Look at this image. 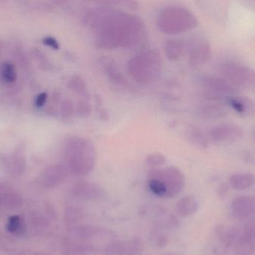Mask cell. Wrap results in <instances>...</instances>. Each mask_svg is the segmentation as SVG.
I'll return each mask as SVG.
<instances>
[{"mask_svg": "<svg viewBox=\"0 0 255 255\" xmlns=\"http://www.w3.org/2000/svg\"><path fill=\"white\" fill-rule=\"evenodd\" d=\"M67 171L62 165H52L44 169L40 175V183L46 187H53L66 178Z\"/></svg>", "mask_w": 255, "mask_h": 255, "instance_id": "cell-13", "label": "cell"}, {"mask_svg": "<svg viewBox=\"0 0 255 255\" xmlns=\"http://www.w3.org/2000/svg\"><path fill=\"white\" fill-rule=\"evenodd\" d=\"M68 86L71 90L77 92L80 96L89 99V93L87 85H86L84 80L80 76H74V77H71L69 82H68Z\"/></svg>", "mask_w": 255, "mask_h": 255, "instance_id": "cell-23", "label": "cell"}, {"mask_svg": "<svg viewBox=\"0 0 255 255\" xmlns=\"http://www.w3.org/2000/svg\"><path fill=\"white\" fill-rule=\"evenodd\" d=\"M186 52V45L182 40L172 38L168 40L164 45V53L171 62L180 60Z\"/></svg>", "mask_w": 255, "mask_h": 255, "instance_id": "cell-17", "label": "cell"}, {"mask_svg": "<svg viewBox=\"0 0 255 255\" xmlns=\"http://www.w3.org/2000/svg\"><path fill=\"white\" fill-rule=\"evenodd\" d=\"M2 203L5 207L16 209L22 205V198L18 194L14 192H7L2 195Z\"/></svg>", "mask_w": 255, "mask_h": 255, "instance_id": "cell-27", "label": "cell"}, {"mask_svg": "<svg viewBox=\"0 0 255 255\" xmlns=\"http://www.w3.org/2000/svg\"><path fill=\"white\" fill-rule=\"evenodd\" d=\"M211 46L205 38L195 40L189 54V63L192 67H200L210 60Z\"/></svg>", "mask_w": 255, "mask_h": 255, "instance_id": "cell-11", "label": "cell"}, {"mask_svg": "<svg viewBox=\"0 0 255 255\" xmlns=\"http://www.w3.org/2000/svg\"><path fill=\"white\" fill-rule=\"evenodd\" d=\"M73 193L80 199L94 201L102 198L104 195L102 188L95 183L82 182L72 188Z\"/></svg>", "mask_w": 255, "mask_h": 255, "instance_id": "cell-14", "label": "cell"}, {"mask_svg": "<svg viewBox=\"0 0 255 255\" xmlns=\"http://www.w3.org/2000/svg\"><path fill=\"white\" fill-rule=\"evenodd\" d=\"M222 77L236 89H253L255 87V71L250 67L237 62H225L219 66Z\"/></svg>", "mask_w": 255, "mask_h": 255, "instance_id": "cell-5", "label": "cell"}, {"mask_svg": "<svg viewBox=\"0 0 255 255\" xmlns=\"http://www.w3.org/2000/svg\"><path fill=\"white\" fill-rule=\"evenodd\" d=\"M42 42L44 45L50 47V48L53 49V50H58L60 48L59 41H58L56 38H53V37L49 36V35L48 36H45L43 38Z\"/></svg>", "mask_w": 255, "mask_h": 255, "instance_id": "cell-31", "label": "cell"}, {"mask_svg": "<svg viewBox=\"0 0 255 255\" xmlns=\"http://www.w3.org/2000/svg\"><path fill=\"white\" fill-rule=\"evenodd\" d=\"M86 19L93 30L97 47L104 50L137 48L147 38V29L140 17L122 10L95 8Z\"/></svg>", "mask_w": 255, "mask_h": 255, "instance_id": "cell-1", "label": "cell"}, {"mask_svg": "<svg viewBox=\"0 0 255 255\" xmlns=\"http://www.w3.org/2000/svg\"><path fill=\"white\" fill-rule=\"evenodd\" d=\"M7 231L17 235H22L24 233V224L19 216H12L8 219L6 225Z\"/></svg>", "mask_w": 255, "mask_h": 255, "instance_id": "cell-24", "label": "cell"}, {"mask_svg": "<svg viewBox=\"0 0 255 255\" xmlns=\"http://www.w3.org/2000/svg\"><path fill=\"white\" fill-rule=\"evenodd\" d=\"M147 186L151 191L152 193L156 196L167 198V190L165 185L157 178H149Z\"/></svg>", "mask_w": 255, "mask_h": 255, "instance_id": "cell-26", "label": "cell"}, {"mask_svg": "<svg viewBox=\"0 0 255 255\" xmlns=\"http://www.w3.org/2000/svg\"><path fill=\"white\" fill-rule=\"evenodd\" d=\"M210 136L216 142H236L243 138L244 130L241 127L235 124H222L212 128Z\"/></svg>", "mask_w": 255, "mask_h": 255, "instance_id": "cell-9", "label": "cell"}, {"mask_svg": "<svg viewBox=\"0 0 255 255\" xmlns=\"http://www.w3.org/2000/svg\"><path fill=\"white\" fill-rule=\"evenodd\" d=\"M127 70L136 83L144 86L153 84L162 74V57L154 49L143 50L129 59Z\"/></svg>", "mask_w": 255, "mask_h": 255, "instance_id": "cell-2", "label": "cell"}, {"mask_svg": "<svg viewBox=\"0 0 255 255\" xmlns=\"http://www.w3.org/2000/svg\"><path fill=\"white\" fill-rule=\"evenodd\" d=\"M12 162H14V168L16 171L20 173L23 171L25 166V159L23 156V152L20 149L14 153V159Z\"/></svg>", "mask_w": 255, "mask_h": 255, "instance_id": "cell-29", "label": "cell"}, {"mask_svg": "<svg viewBox=\"0 0 255 255\" xmlns=\"http://www.w3.org/2000/svg\"><path fill=\"white\" fill-rule=\"evenodd\" d=\"M227 110L216 104H205L197 110V116L206 120L221 119L227 116Z\"/></svg>", "mask_w": 255, "mask_h": 255, "instance_id": "cell-18", "label": "cell"}, {"mask_svg": "<svg viewBox=\"0 0 255 255\" xmlns=\"http://www.w3.org/2000/svg\"><path fill=\"white\" fill-rule=\"evenodd\" d=\"M65 151L70 169L77 175H87L95 168L96 149L89 140L83 137H70L65 141Z\"/></svg>", "mask_w": 255, "mask_h": 255, "instance_id": "cell-3", "label": "cell"}, {"mask_svg": "<svg viewBox=\"0 0 255 255\" xmlns=\"http://www.w3.org/2000/svg\"><path fill=\"white\" fill-rule=\"evenodd\" d=\"M144 246L141 240L133 239L125 241H113L104 246V255H142Z\"/></svg>", "mask_w": 255, "mask_h": 255, "instance_id": "cell-8", "label": "cell"}, {"mask_svg": "<svg viewBox=\"0 0 255 255\" xmlns=\"http://www.w3.org/2000/svg\"><path fill=\"white\" fill-rule=\"evenodd\" d=\"M156 24L164 33L178 35L196 28L198 20L196 16L186 7L170 5L159 11Z\"/></svg>", "mask_w": 255, "mask_h": 255, "instance_id": "cell-4", "label": "cell"}, {"mask_svg": "<svg viewBox=\"0 0 255 255\" xmlns=\"http://www.w3.org/2000/svg\"><path fill=\"white\" fill-rule=\"evenodd\" d=\"M0 77L4 83L12 84L17 80V71L14 64L5 62L0 67Z\"/></svg>", "mask_w": 255, "mask_h": 255, "instance_id": "cell-21", "label": "cell"}, {"mask_svg": "<svg viewBox=\"0 0 255 255\" xmlns=\"http://www.w3.org/2000/svg\"><path fill=\"white\" fill-rule=\"evenodd\" d=\"M31 255H50L48 254L42 253V252H36V253L32 254Z\"/></svg>", "mask_w": 255, "mask_h": 255, "instance_id": "cell-33", "label": "cell"}, {"mask_svg": "<svg viewBox=\"0 0 255 255\" xmlns=\"http://www.w3.org/2000/svg\"><path fill=\"white\" fill-rule=\"evenodd\" d=\"M76 112L77 116H80V118H86L90 116L92 113V107L88 98H83L78 101L76 107Z\"/></svg>", "mask_w": 255, "mask_h": 255, "instance_id": "cell-28", "label": "cell"}, {"mask_svg": "<svg viewBox=\"0 0 255 255\" xmlns=\"http://www.w3.org/2000/svg\"><path fill=\"white\" fill-rule=\"evenodd\" d=\"M165 162H166V158L162 153H159V152L150 153L144 160L145 165L149 168H151V169L159 168L162 165H165Z\"/></svg>", "mask_w": 255, "mask_h": 255, "instance_id": "cell-25", "label": "cell"}, {"mask_svg": "<svg viewBox=\"0 0 255 255\" xmlns=\"http://www.w3.org/2000/svg\"><path fill=\"white\" fill-rule=\"evenodd\" d=\"M100 62L102 65L103 70L107 77H108L110 83H113L117 87L129 91V92L134 90L132 85L124 75L114 59L104 56L101 58Z\"/></svg>", "mask_w": 255, "mask_h": 255, "instance_id": "cell-10", "label": "cell"}, {"mask_svg": "<svg viewBox=\"0 0 255 255\" xmlns=\"http://www.w3.org/2000/svg\"><path fill=\"white\" fill-rule=\"evenodd\" d=\"M255 183V177L251 173L233 174L230 178V184L236 190H245L252 187Z\"/></svg>", "mask_w": 255, "mask_h": 255, "instance_id": "cell-20", "label": "cell"}, {"mask_svg": "<svg viewBox=\"0 0 255 255\" xmlns=\"http://www.w3.org/2000/svg\"><path fill=\"white\" fill-rule=\"evenodd\" d=\"M231 209L233 216L237 219H248L255 213V198L249 195L237 197L231 203Z\"/></svg>", "mask_w": 255, "mask_h": 255, "instance_id": "cell-12", "label": "cell"}, {"mask_svg": "<svg viewBox=\"0 0 255 255\" xmlns=\"http://www.w3.org/2000/svg\"><path fill=\"white\" fill-rule=\"evenodd\" d=\"M149 178H157L163 183L166 188L167 198H173L180 193L186 182L183 173L173 165L150 170Z\"/></svg>", "mask_w": 255, "mask_h": 255, "instance_id": "cell-6", "label": "cell"}, {"mask_svg": "<svg viewBox=\"0 0 255 255\" xmlns=\"http://www.w3.org/2000/svg\"><path fill=\"white\" fill-rule=\"evenodd\" d=\"M187 138L192 144L198 146V147H208L209 141L205 134L197 128H189L187 130Z\"/></svg>", "mask_w": 255, "mask_h": 255, "instance_id": "cell-22", "label": "cell"}, {"mask_svg": "<svg viewBox=\"0 0 255 255\" xmlns=\"http://www.w3.org/2000/svg\"><path fill=\"white\" fill-rule=\"evenodd\" d=\"M61 110H62V115L64 117H71L74 113V105H73L72 102L69 100H65L62 103Z\"/></svg>", "mask_w": 255, "mask_h": 255, "instance_id": "cell-30", "label": "cell"}, {"mask_svg": "<svg viewBox=\"0 0 255 255\" xmlns=\"http://www.w3.org/2000/svg\"><path fill=\"white\" fill-rule=\"evenodd\" d=\"M199 204L196 198L192 195L181 198L177 203V210L182 217H189L198 211Z\"/></svg>", "mask_w": 255, "mask_h": 255, "instance_id": "cell-19", "label": "cell"}, {"mask_svg": "<svg viewBox=\"0 0 255 255\" xmlns=\"http://www.w3.org/2000/svg\"></svg>", "mask_w": 255, "mask_h": 255, "instance_id": "cell-34", "label": "cell"}, {"mask_svg": "<svg viewBox=\"0 0 255 255\" xmlns=\"http://www.w3.org/2000/svg\"><path fill=\"white\" fill-rule=\"evenodd\" d=\"M227 104L236 113L243 116H250L254 114V101L247 97L231 96L226 99Z\"/></svg>", "mask_w": 255, "mask_h": 255, "instance_id": "cell-16", "label": "cell"}, {"mask_svg": "<svg viewBox=\"0 0 255 255\" xmlns=\"http://www.w3.org/2000/svg\"><path fill=\"white\" fill-rule=\"evenodd\" d=\"M255 249V226L249 223L245 227L237 246V255H252Z\"/></svg>", "mask_w": 255, "mask_h": 255, "instance_id": "cell-15", "label": "cell"}, {"mask_svg": "<svg viewBox=\"0 0 255 255\" xmlns=\"http://www.w3.org/2000/svg\"><path fill=\"white\" fill-rule=\"evenodd\" d=\"M201 84L205 92L206 98L210 101H225L237 92V89L231 83L218 76H205L201 79Z\"/></svg>", "mask_w": 255, "mask_h": 255, "instance_id": "cell-7", "label": "cell"}, {"mask_svg": "<svg viewBox=\"0 0 255 255\" xmlns=\"http://www.w3.org/2000/svg\"><path fill=\"white\" fill-rule=\"evenodd\" d=\"M47 99H48V95L47 92H41V93L38 94L36 97H35V107L37 108H42L47 104Z\"/></svg>", "mask_w": 255, "mask_h": 255, "instance_id": "cell-32", "label": "cell"}]
</instances>
